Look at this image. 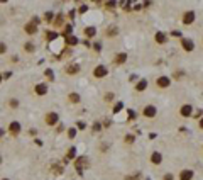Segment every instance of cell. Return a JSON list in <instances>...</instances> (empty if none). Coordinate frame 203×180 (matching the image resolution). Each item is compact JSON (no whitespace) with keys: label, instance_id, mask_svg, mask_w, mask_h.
I'll return each mask as SVG.
<instances>
[{"label":"cell","instance_id":"cell-1","mask_svg":"<svg viewBox=\"0 0 203 180\" xmlns=\"http://www.w3.org/2000/svg\"><path fill=\"white\" fill-rule=\"evenodd\" d=\"M88 165H90V161H88L86 156H78V158L74 160V170L78 173H83L88 168Z\"/></svg>","mask_w":203,"mask_h":180},{"label":"cell","instance_id":"cell-2","mask_svg":"<svg viewBox=\"0 0 203 180\" xmlns=\"http://www.w3.org/2000/svg\"><path fill=\"white\" fill-rule=\"evenodd\" d=\"M195 19H196V12L191 10V9L183 14V24H184V26H191V24L195 22Z\"/></svg>","mask_w":203,"mask_h":180},{"label":"cell","instance_id":"cell-3","mask_svg":"<svg viewBox=\"0 0 203 180\" xmlns=\"http://www.w3.org/2000/svg\"><path fill=\"white\" fill-rule=\"evenodd\" d=\"M142 114H144V117L152 119V117H156L157 109H156V105H146V107H144V111H142Z\"/></svg>","mask_w":203,"mask_h":180},{"label":"cell","instance_id":"cell-4","mask_svg":"<svg viewBox=\"0 0 203 180\" xmlns=\"http://www.w3.org/2000/svg\"><path fill=\"white\" fill-rule=\"evenodd\" d=\"M181 48L186 51V53H191L193 49H195V42L191 41V39H186V37H181Z\"/></svg>","mask_w":203,"mask_h":180},{"label":"cell","instance_id":"cell-5","mask_svg":"<svg viewBox=\"0 0 203 180\" xmlns=\"http://www.w3.org/2000/svg\"><path fill=\"white\" fill-rule=\"evenodd\" d=\"M58 121H59V116H58V112H47V114H46V124H47V126L58 124Z\"/></svg>","mask_w":203,"mask_h":180},{"label":"cell","instance_id":"cell-6","mask_svg":"<svg viewBox=\"0 0 203 180\" xmlns=\"http://www.w3.org/2000/svg\"><path fill=\"white\" fill-rule=\"evenodd\" d=\"M20 129H22V126H20L19 121H12V122L9 124V132H10L12 136H17L20 132Z\"/></svg>","mask_w":203,"mask_h":180},{"label":"cell","instance_id":"cell-7","mask_svg":"<svg viewBox=\"0 0 203 180\" xmlns=\"http://www.w3.org/2000/svg\"><path fill=\"white\" fill-rule=\"evenodd\" d=\"M156 85H157L159 89H168L169 85H171V78H169V76H159V78L156 80Z\"/></svg>","mask_w":203,"mask_h":180},{"label":"cell","instance_id":"cell-8","mask_svg":"<svg viewBox=\"0 0 203 180\" xmlns=\"http://www.w3.org/2000/svg\"><path fill=\"white\" fill-rule=\"evenodd\" d=\"M107 73H108V70L105 68L103 65H98V66L93 70V76L95 78H103V76H107Z\"/></svg>","mask_w":203,"mask_h":180},{"label":"cell","instance_id":"cell-9","mask_svg":"<svg viewBox=\"0 0 203 180\" xmlns=\"http://www.w3.org/2000/svg\"><path fill=\"white\" fill-rule=\"evenodd\" d=\"M64 71H66L68 75H76V73L80 71V65H76V63H68Z\"/></svg>","mask_w":203,"mask_h":180},{"label":"cell","instance_id":"cell-10","mask_svg":"<svg viewBox=\"0 0 203 180\" xmlns=\"http://www.w3.org/2000/svg\"><path fill=\"white\" fill-rule=\"evenodd\" d=\"M47 83H37L36 87H34V92L37 94V95H46L47 94Z\"/></svg>","mask_w":203,"mask_h":180},{"label":"cell","instance_id":"cell-11","mask_svg":"<svg viewBox=\"0 0 203 180\" xmlns=\"http://www.w3.org/2000/svg\"><path fill=\"white\" fill-rule=\"evenodd\" d=\"M179 114H181L183 117H191V114H193V107H191L189 104H184L181 109H179Z\"/></svg>","mask_w":203,"mask_h":180},{"label":"cell","instance_id":"cell-12","mask_svg":"<svg viewBox=\"0 0 203 180\" xmlns=\"http://www.w3.org/2000/svg\"><path fill=\"white\" fill-rule=\"evenodd\" d=\"M125 61H127V53H119L114 58V65H124Z\"/></svg>","mask_w":203,"mask_h":180},{"label":"cell","instance_id":"cell-13","mask_svg":"<svg viewBox=\"0 0 203 180\" xmlns=\"http://www.w3.org/2000/svg\"><path fill=\"white\" fill-rule=\"evenodd\" d=\"M193 170H189V168H186V170H183L181 173H179V180H191L193 179Z\"/></svg>","mask_w":203,"mask_h":180},{"label":"cell","instance_id":"cell-14","mask_svg":"<svg viewBox=\"0 0 203 180\" xmlns=\"http://www.w3.org/2000/svg\"><path fill=\"white\" fill-rule=\"evenodd\" d=\"M53 26H54V27H63V26H64V15H63V14L56 15V17H54V21H53Z\"/></svg>","mask_w":203,"mask_h":180},{"label":"cell","instance_id":"cell-15","mask_svg":"<svg viewBox=\"0 0 203 180\" xmlns=\"http://www.w3.org/2000/svg\"><path fill=\"white\" fill-rule=\"evenodd\" d=\"M24 31H26L27 34L34 36V34H36V32H37V26H34L32 22H27L26 26H24Z\"/></svg>","mask_w":203,"mask_h":180},{"label":"cell","instance_id":"cell-16","mask_svg":"<svg viewBox=\"0 0 203 180\" xmlns=\"http://www.w3.org/2000/svg\"><path fill=\"white\" fill-rule=\"evenodd\" d=\"M162 161V155L159 151H154L152 155H151V163H154V165H159Z\"/></svg>","mask_w":203,"mask_h":180},{"label":"cell","instance_id":"cell-17","mask_svg":"<svg viewBox=\"0 0 203 180\" xmlns=\"http://www.w3.org/2000/svg\"><path fill=\"white\" fill-rule=\"evenodd\" d=\"M146 89H147V80H146V78L139 80V82H137V85H135V90H137V92H144Z\"/></svg>","mask_w":203,"mask_h":180},{"label":"cell","instance_id":"cell-18","mask_svg":"<svg viewBox=\"0 0 203 180\" xmlns=\"http://www.w3.org/2000/svg\"><path fill=\"white\" fill-rule=\"evenodd\" d=\"M154 39H156V42H159V44H164V42L168 41V37H166V34H164V32H156Z\"/></svg>","mask_w":203,"mask_h":180},{"label":"cell","instance_id":"cell-19","mask_svg":"<svg viewBox=\"0 0 203 180\" xmlns=\"http://www.w3.org/2000/svg\"><path fill=\"white\" fill-rule=\"evenodd\" d=\"M78 42H80V41H78V37H76L74 34H71V36H68V37H66V44H68V46H76Z\"/></svg>","mask_w":203,"mask_h":180},{"label":"cell","instance_id":"cell-20","mask_svg":"<svg viewBox=\"0 0 203 180\" xmlns=\"http://www.w3.org/2000/svg\"><path fill=\"white\" fill-rule=\"evenodd\" d=\"M83 32H85V36H86V37H93V36L96 34V29H95V27H91V26H86Z\"/></svg>","mask_w":203,"mask_h":180},{"label":"cell","instance_id":"cell-21","mask_svg":"<svg viewBox=\"0 0 203 180\" xmlns=\"http://www.w3.org/2000/svg\"><path fill=\"white\" fill-rule=\"evenodd\" d=\"M119 34V27L117 26H110V27L107 29V36L108 37H114V36Z\"/></svg>","mask_w":203,"mask_h":180},{"label":"cell","instance_id":"cell-22","mask_svg":"<svg viewBox=\"0 0 203 180\" xmlns=\"http://www.w3.org/2000/svg\"><path fill=\"white\" fill-rule=\"evenodd\" d=\"M24 49H26V53H34V51H36V44L29 41V42L24 44Z\"/></svg>","mask_w":203,"mask_h":180},{"label":"cell","instance_id":"cell-23","mask_svg":"<svg viewBox=\"0 0 203 180\" xmlns=\"http://www.w3.org/2000/svg\"><path fill=\"white\" fill-rule=\"evenodd\" d=\"M74 156H76V148H74V146H71V148L68 150V153H66V160H73Z\"/></svg>","mask_w":203,"mask_h":180},{"label":"cell","instance_id":"cell-24","mask_svg":"<svg viewBox=\"0 0 203 180\" xmlns=\"http://www.w3.org/2000/svg\"><path fill=\"white\" fill-rule=\"evenodd\" d=\"M71 31H73V26H71V24H66V26H64V29H63V36H64V37L71 36Z\"/></svg>","mask_w":203,"mask_h":180},{"label":"cell","instance_id":"cell-25","mask_svg":"<svg viewBox=\"0 0 203 180\" xmlns=\"http://www.w3.org/2000/svg\"><path fill=\"white\" fill-rule=\"evenodd\" d=\"M56 37H58V34H56V32H53V31H49V32H47V31H46V41H47V42L54 41Z\"/></svg>","mask_w":203,"mask_h":180},{"label":"cell","instance_id":"cell-26","mask_svg":"<svg viewBox=\"0 0 203 180\" xmlns=\"http://www.w3.org/2000/svg\"><path fill=\"white\" fill-rule=\"evenodd\" d=\"M68 99H69V102H73V104H78V102H80V95H78V94H74V92H73V94H69V97H68Z\"/></svg>","mask_w":203,"mask_h":180},{"label":"cell","instance_id":"cell-27","mask_svg":"<svg viewBox=\"0 0 203 180\" xmlns=\"http://www.w3.org/2000/svg\"><path fill=\"white\" fill-rule=\"evenodd\" d=\"M44 76H46L49 82H53V80H54V73H53V70H51V68H47L46 71H44Z\"/></svg>","mask_w":203,"mask_h":180},{"label":"cell","instance_id":"cell-28","mask_svg":"<svg viewBox=\"0 0 203 180\" xmlns=\"http://www.w3.org/2000/svg\"><path fill=\"white\" fill-rule=\"evenodd\" d=\"M103 7H107L108 10H114L117 7V2H103Z\"/></svg>","mask_w":203,"mask_h":180},{"label":"cell","instance_id":"cell-29","mask_svg":"<svg viewBox=\"0 0 203 180\" xmlns=\"http://www.w3.org/2000/svg\"><path fill=\"white\" fill-rule=\"evenodd\" d=\"M44 21H46V22H51V24H53L54 14H53V12H46V14H44Z\"/></svg>","mask_w":203,"mask_h":180},{"label":"cell","instance_id":"cell-30","mask_svg":"<svg viewBox=\"0 0 203 180\" xmlns=\"http://www.w3.org/2000/svg\"><path fill=\"white\" fill-rule=\"evenodd\" d=\"M124 141H125L127 145H132V143L135 141V136H134V134H127V136L124 138Z\"/></svg>","mask_w":203,"mask_h":180},{"label":"cell","instance_id":"cell-31","mask_svg":"<svg viewBox=\"0 0 203 180\" xmlns=\"http://www.w3.org/2000/svg\"><path fill=\"white\" fill-rule=\"evenodd\" d=\"M51 170H53L56 175H59V173H63V170H64V168H63L61 165H53V168H51Z\"/></svg>","mask_w":203,"mask_h":180},{"label":"cell","instance_id":"cell-32","mask_svg":"<svg viewBox=\"0 0 203 180\" xmlns=\"http://www.w3.org/2000/svg\"><path fill=\"white\" fill-rule=\"evenodd\" d=\"M76 131H78L76 127H69V129H68V138H69V139H73L74 136H76Z\"/></svg>","mask_w":203,"mask_h":180},{"label":"cell","instance_id":"cell-33","mask_svg":"<svg viewBox=\"0 0 203 180\" xmlns=\"http://www.w3.org/2000/svg\"><path fill=\"white\" fill-rule=\"evenodd\" d=\"M9 105H10L12 109H17V107H19V100H17V99H10V100H9Z\"/></svg>","mask_w":203,"mask_h":180},{"label":"cell","instance_id":"cell-34","mask_svg":"<svg viewBox=\"0 0 203 180\" xmlns=\"http://www.w3.org/2000/svg\"><path fill=\"white\" fill-rule=\"evenodd\" d=\"M122 107H124V104H122V102H117V104L114 105V114L120 112V111H122Z\"/></svg>","mask_w":203,"mask_h":180},{"label":"cell","instance_id":"cell-35","mask_svg":"<svg viewBox=\"0 0 203 180\" xmlns=\"http://www.w3.org/2000/svg\"><path fill=\"white\" fill-rule=\"evenodd\" d=\"M102 131V122H95L93 124V132H100Z\"/></svg>","mask_w":203,"mask_h":180},{"label":"cell","instance_id":"cell-36","mask_svg":"<svg viewBox=\"0 0 203 180\" xmlns=\"http://www.w3.org/2000/svg\"><path fill=\"white\" fill-rule=\"evenodd\" d=\"M141 179H142L141 173H135L134 177H125V180H141Z\"/></svg>","mask_w":203,"mask_h":180},{"label":"cell","instance_id":"cell-37","mask_svg":"<svg viewBox=\"0 0 203 180\" xmlns=\"http://www.w3.org/2000/svg\"><path fill=\"white\" fill-rule=\"evenodd\" d=\"M93 49L96 51V53H100V51H102V42H95V44H93Z\"/></svg>","mask_w":203,"mask_h":180},{"label":"cell","instance_id":"cell-38","mask_svg":"<svg viewBox=\"0 0 203 180\" xmlns=\"http://www.w3.org/2000/svg\"><path fill=\"white\" fill-rule=\"evenodd\" d=\"M183 76H184V71H181V70H178V71L174 73V78H178V80H179V78H183Z\"/></svg>","mask_w":203,"mask_h":180},{"label":"cell","instance_id":"cell-39","mask_svg":"<svg viewBox=\"0 0 203 180\" xmlns=\"http://www.w3.org/2000/svg\"><path fill=\"white\" fill-rule=\"evenodd\" d=\"M5 51H7V44L5 42H0V55H4Z\"/></svg>","mask_w":203,"mask_h":180},{"label":"cell","instance_id":"cell-40","mask_svg":"<svg viewBox=\"0 0 203 180\" xmlns=\"http://www.w3.org/2000/svg\"><path fill=\"white\" fill-rule=\"evenodd\" d=\"M86 10H88V5H81V7L78 9V12H80V14H85Z\"/></svg>","mask_w":203,"mask_h":180},{"label":"cell","instance_id":"cell-41","mask_svg":"<svg viewBox=\"0 0 203 180\" xmlns=\"http://www.w3.org/2000/svg\"><path fill=\"white\" fill-rule=\"evenodd\" d=\"M127 117H129V119H134V117H135V112L129 109V111H127Z\"/></svg>","mask_w":203,"mask_h":180},{"label":"cell","instance_id":"cell-42","mask_svg":"<svg viewBox=\"0 0 203 180\" xmlns=\"http://www.w3.org/2000/svg\"><path fill=\"white\" fill-rule=\"evenodd\" d=\"M171 37H181V32H178V31H173V32H171Z\"/></svg>","mask_w":203,"mask_h":180},{"label":"cell","instance_id":"cell-43","mask_svg":"<svg viewBox=\"0 0 203 180\" xmlns=\"http://www.w3.org/2000/svg\"><path fill=\"white\" fill-rule=\"evenodd\" d=\"M10 76H12V71H5V73H4V75H2V78H10Z\"/></svg>","mask_w":203,"mask_h":180},{"label":"cell","instance_id":"cell-44","mask_svg":"<svg viewBox=\"0 0 203 180\" xmlns=\"http://www.w3.org/2000/svg\"><path fill=\"white\" fill-rule=\"evenodd\" d=\"M162 180H173V175H171V173H166V175L162 177Z\"/></svg>","mask_w":203,"mask_h":180},{"label":"cell","instance_id":"cell-45","mask_svg":"<svg viewBox=\"0 0 203 180\" xmlns=\"http://www.w3.org/2000/svg\"><path fill=\"white\" fill-rule=\"evenodd\" d=\"M29 134H31V136H36V134H37V129H31V131H29Z\"/></svg>","mask_w":203,"mask_h":180},{"label":"cell","instance_id":"cell-46","mask_svg":"<svg viewBox=\"0 0 203 180\" xmlns=\"http://www.w3.org/2000/svg\"><path fill=\"white\" fill-rule=\"evenodd\" d=\"M63 131H64V126L59 124V126H58V132H63Z\"/></svg>","mask_w":203,"mask_h":180},{"label":"cell","instance_id":"cell-47","mask_svg":"<svg viewBox=\"0 0 203 180\" xmlns=\"http://www.w3.org/2000/svg\"><path fill=\"white\" fill-rule=\"evenodd\" d=\"M107 148H108L107 143H103V146H100V150H102V151H107Z\"/></svg>","mask_w":203,"mask_h":180},{"label":"cell","instance_id":"cell-48","mask_svg":"<svg viewBox=\"0 0 203 180\" xmlns=\"http://www.w3.org/2000/svg\"><path fill=\"white\" fill-rule=\"evenodd\" d=\"M34 145H37V146H42V141H41V139H36V141H34Z\"/></svg>","mask_w":203,"mask_h":180},{"label":"cell","instance_id":"cell-49","mask_svg":"<svg viewBox=\"0 0 203 180\" xmlns=\"http://www.w3.org/2000/svg\"><path fill=\"white\" fill-rule=\"evenodd\" d=\"M74 15H76V12H74V10H71V12H69V19H74Z\"/></svg>","mask_w":203,"mask_h":180},{"label":"cell","instance_id":"cell-50","mask_svg":"<svg viewBox=\"0 0 203 180\" xmlns=\"http://www.w3.org/2000/svg\"><path fill=\"white\" fill-rule=\"evenodd\" d=\"M141 9H142V4H137V5L134 7V10H141Z\"/></svg>","mask_w":203,"mask_h":180},{"label":"cell","instance_id":"cell-51","mask_svg":"<svg viewBox=\"0 0 203 180\" xmlns=\"http://www.w3.org/2000/svg\"><path fill=\"white\" fill-rule=\"evenodd\" d=\"M112 97H114L112 94H107V95H105V99H107V100H112Z\"/></svg>","mask_w":203,"mask_h":180},{"label":"cell","instance_id":"cell-52","mask_svg":"<svg viewBox=\"0 0 203 180\" xmlns=\"http://www.w3.org/2000/svg\"><path fill=\"white\" fill-rule=\"evenodd\" d=\"M198 126H200V129H203V117L200 119V122H198Z\"/></svg>","mask_w":203,"mask_h":180},{"label":"cell","instance_id":"cell-53","mask_svg":"<svg viewBox=\"0 0 203 180\" xmlns=\"http://www.w3.org/2000/svg\"><path fill=\"white\" fill-rule=\"evenodd\" d=\"M2 80H4V78H2V73H0V82H2Z\"/></svg>","mask_w":203,"mask_h":180},{"label":"cell","instance_id":"cell-54","mask_svg":"<svg viewBox=\"0 0 203 180\" xmlns=\"http://www.w3.org/2000/svg\"><path fill=\"white\" fill-rule=\"evenodd\" d=\"M0 136H2V129H0Z\"/></svg>","mask_w":203,"mask_h":180},{"label":"cell","instance_id":"cell-55","mask_svg":"<svg viewBox=\"0 0 203 180\" xmlns=\"http://www.w3.org/2000/svg\"><path fill=\"white\" fill-rule=\"evenodd\" d=\"M0 163H2V156H0Z\"/></svg>","mask_w":203,"mask_h":180},{"label":"cell","instance_id":"cell-56","mask_svg":"<svg viewBox=\"0 0 203 180\" xmlns=\"http://www.w3.org/2000/svg\"><path fill=\"white\" fill-rule=\"evenodd\" d=\"M2 180H9V179H2Z\"/></svg>","mask_w":203,"mask_h":180}]
</instances>
